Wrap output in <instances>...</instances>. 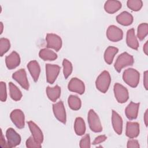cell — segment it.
I'll return each mask as SVG.
<instances>
[{
	"label": "cell",
	"mask_w": 148,
	"mask_h": 148,
	"mask_svg": "<svg viewBox=\"0 0 148 148\" xmlns=\"http://www.w3.org/2000/svg\"><path fill=\"white\" fill-rule=\"evenodd\" d=\"M68 103L69 108L74 110L80 109L82 106V102L80 99L76 95H71L68 99Z\"/></svg>",
	"instance_id": "cell-28"
},
{
	"label": "cell",
	"mask_w": 148,
	"mask_h": 148,
	"mask_svg": "<svg viewBox=\"0 0 148 148\" xmlns=\"http://www.w3.org/2000/svg\"><path fill=\"white\" fill-rule=\"evenodd\" d=\"M139 103H135L131 101L125 109L126 117L130 120L136 119L138 114Z\"/></svg>",
	"instance_id": "cell-16"
},
{
	"label": "cell",
	"mask_w": 148,
	"mask_h": 148,
	"mask_svg": "<svg viewBox=\"0 0 148 148\" xmlns=\"http://www.w3.org/2000/svg\"><path fill=\"white\" fill-rule=\"evenodd\" d=\"M12 77L25 90L29 89V83L27 77V73L24 69H20L12 75Z\"/></svg>",
	"instance_id": "cell-12"
},
{
	"label": "cell",
	"mask_w": 148,
	"mask_h": 148,
	"mask_svg": "<svg viewBox=\"0 0 148 148\" xmlns=\"http://www.w3.org/2000/svg\"><path fill=\"white\" fill-rule=\"evenodd\" d=\"M53 111L55 117L63 124L66 123V116L63 102L60 101L53 105Z\"/></svg>",
	"instance_id": "cell-10"
},
{
	"label": "cell",
	"mask_w": 148,
	"mask_h": 148,
	"mask_svg": "<svg viewBox=\"0 0 148 148\" xmlns=\"http://www.w3.org/2000/svg\"><path fill=\"white\" fill-rule=\"evenodd\" d=\"M134 60L132 56L127 52L120 54L117 58L114 65V68L117 72H120L121 69L126 66L132 65Z\"/></svg>",
	"instance_id": "cell-2"
},
{
	"label": "cell",
	"mask_w": 148,
	"mask_h": 148,
	"mask_svg": "<svg viewBox=\"0 0 148 148\" xmlns=\"http://www.w3.org/2000/svg\"><path fill=\"white\" fill-rule=\"evenodd\" d=\"M139 124L137 122L128 121L126 125L125 135L130 138H136L139 134Z\"/></svg>",
	"instance_id": "cell-17"
},
{
	"label": "cell",
	"mask_w": 148,
	"mask_h": 148,
	"mask_svg": "<svg viewBox=\"0 0 148 148\" xmlns=\"http://www.w3.org/2000/svg\"><path fill=\"white\" fill-rule=\"evenodd\" d=\"M26 147L28 148H33V147H37L40 148L42 147L40 143L37 142L33 136H29L28 139L26 140Z\"/></svg>",
	"instance_id": "cell-34"
},
{
	"label": "cell",
	"mask_w": 148,
	"mask_h": 148,
	"mask_svg": "<svg viewBox=\"0 0 148 148\" xmlns=\"http://www.w3.org/2000/svg\"><path fill=\"white\" fill-rule=\"evenodd\" d=\"M46 40L47 42V47L51 48L56 51H58L62 47L61 38L57 35L49 33L46 35Z\"/></svg>",
	"instance_id": "cell-7"
},
{
	"label": "cell",
	"mask_w": 148,
	"mask_h": 148,
	"mask_svg": "<svg viewBox=\"0 0 148 148\" xmlns=\"http://www.w3.org/2000/svg\"><path fill=\"white\" fill-rule=\"evenodd\" d=\"M148 34V24L146 23H141L138 27L137 37L140 40H142Z\"/></svg>",
	"instance_id": "cell-29"
},
{
	"label": "cell",
	"mask_w": 148,
	"mask_h": 148,
	"mask_svg": "<svg viewBox=\"0 0 148 148\" xmlns=\"http://www.w3.org/2000/svg\"><path fill=\"white\" fill-rule=\"evenodd\" d=\"M143 51L145 53V54L147 55L148 54V42L147 41H146V43H145L143 47Z\"/></svg>",
	"instance_id": "cell-41"
},
{
	"label": "cell",
	"mask_w": 148,
	"mask_h": 148,
	"mask_svg": "<svg viewBox=\"0 0 148 148\" xmlns=\"http://www.w3.org/2000/svg\"><path fill=\"white\" fill-rule=\"evenodd\" d=\"M10 117L13 123L18 128L21 129L25 125V116L23 112L18 109L13 110L10 114Z\"/></svg>",
	"instance_id": "cell-8"
},
{
	"label": "cell",
	"mask_w": 148,
	"mask_h": 148,
	"mask_svg": "<svg viewBox=\"0 0 148 148\" xmlns=\"http://www.w3.org/2000/svg\"><path fill=\"white\" fill-rule=\"evenodd\" d=\"M88 123L90 130L94 132H100L102 131V127L98 114L93 109H90L88 113Z\"/></svg>",
	"instance_id": "cell-4"
},
{
	"label": "cell",
	"mask_w": 148,
	"mask_h": 148,
	"mask_svg": "<svg viewBox=\"0 0 148 148\" xmlns=\"http://www.w3.org/2000/svg\"><path fill=\"white\" fill-rule=\"evenodd\" d=\"M118 51L119 49L117 47L113 46H109L105 50L104 53L105 61L108 64H111L113 62L115 55L118 53Z\"/></svg>",
	"instance_id": "cell-26"
},
{
	"label": "cell",
	"mask_w": 148,
	"mask_h": 148,
	"mask_svg": "<svg viewBox=\"0 0 148 148\" xmlns=\"http://www.w3.org/2000/svg\"><path fill=\"white\" fill-rule=\"evenodd\" d=\"M106 139H107V137L105 135H99V136H98L97 137H96L95 138V139L92 142V145H95L99 144V143L105 141Z\"/></svg>",
	"instance_id": "cell-37"
},
{
	"label": "cell",
	"mask_w": 148,
	"mask_h": 148,
	"mask_svg": "<svg viewBox=\"0 0 148 148\" xmlns=\"http://www.w3.org/2000/svg\"><path fill=\"white\" fill-rule=\"evenodd\" d=\"M144 121H145V124L146 126L147 127V124H148V110H147V109L146 110L145 114H144Z\"/></svg>",
	"instance_id": "cell-40"
},
{
	"label": "cell",
	"mask_w": 148,
	"mask_h": 148,
	"mask_svg": "<svg viewBox=\"0 0 148 148\" xmlns=\"http://www.w3.org/2000/svg\"><path fill=\"white\" fill-rule=\"evenodd\" d=\"M10 43L8 39L1 38L0 39V56L2 57L10 49Z\"/></svg>",
	"instance_id": "cell-31"
},
{
	"label": "cell",
	"mask_w": 148,
	"mask_h": 148,
	"mask_svg": "<svg viewBox=\"0 0 148 148\" xmlns=\"http://www.w3.org/2000/svg\"><path fill=\"white\" fill-rule=\"evenodd\" d=\"M114 94L117 102L123 103L127 102L129 98V94L128 90L120 83H116L114 85Z\"/></svg>",
	"instance_id": "cell-5"
},
{
	"label": "cell",
	"mask_w": 148,
	"mask_h": 148,
	"mask_svg": "<svg viewBox=\"0 0 148 148\" xmlns=\"http://www.w3.org/2000/svg\"><path fill=\"white\" fill-rule=\"evenodd\" d=\"M126 42L130 47L134 50H138L139 47V43L135 36V30L134 28H131L127 31Z\"/></svg>",
	"instance_id": "cell-20"
},
{
	"label": "cell",
	"mask_w": 148,
	"mask_h": 148,
	"mask_svg": "<svg viewBox=\"0 0 148 148\" xmlns=\"http://www.w3.org/2000/svg\"><path fill=\"white\" fill-rule=\"evenodd\" d=\"M134 20L133 16L128 12L124 11L117 16L116 21L121 25L128 26L131 25Z\"/></svg>",
	"instance_id": "cell-22"
},
{
	"label": "cell",
	"mask_w": 148,
	"mask_h": 148,
	"mask_svg": "<svg viewBox=\"0 0 148 148\" xmlns=\"http://www.w3.org/2000/svg\"><path fill=\"white\" fill-rule=\"evenodd\" d=\"M74 130L76 135L79 136L84 134L86 132V124L84 120L82 117H78L75 119Z\"/></svg>",
	"instance_id": "cell-25"
},
{
	"label": "cell",
	"mask_w": 148,
	"mask_h": 148,
	"mask_svg": "<svg viewBox=\"0 0 148 148\" xmlns=\"http://www.w3.org/2000/svg\"><path fill=\"white\" fill-rule=\"evenodd\" d=\"M63 73L65 79H67L72 73L73 66L72 63L66 59H64L62 61Z\"/></svg>",
	"instance_id": "cell-30"
},
{
	"label": "cell",
	"mask_w": 148,
	"mask_h": 148,
	"mask_svg": "<svg viewBox=\"0 0 148 148\" xmlns=\"http://www.w3.org/2000/svg\"><path fill=\"white\" fill-rule=\"evenodd\" d=\"M81 148H90L91 147L90 137L89 134H86L80 140L79 143Z\"/></svg>",
	"instance_id": "cell-33"
},
{
	"label": "cell",
	"mask_w": 148,
	"mask_h": 148,
	"mask_svg": "<svg viewBox=\"0 0 148 148\" xmlns=\"http://www.w3.org/2000/svg\"><path fill=\"white\" fill-rule=\"evenodd\" d=\"M112 123L114 131L118 135H121L123 131V120L121 117L113 110L112 114Z\"/></svg>",
	"instance_id": "cell-18"
},
{
	"label": "cell",
	"mask_w": 148,
	"mask_h": 148,
	"mask_svg": "<svg viewBox=\"0 0 148 148\" xmlns=\"http://www.w3.org/2000/svg\"><path fill=\"white\" fill-rule=\"evenodd\" d=\"M139 72L134 68H128L125 69L123 74L124 82L131 87L135 88L139 82Z\"/></svg>",
	"instance_id": "cell-1"
},
{
	"label": "cell",
	"mask_w": 148,
	"mask_h": 148,
	"mask_svg": "<svg viewBox=\"0 0 148 148\" xmlns=\"http://www.w3.org/2000/svg\"><path fill=\"white\" fill-rule=\"evenodd\" d=\"M5 63L9 69H13L17 67L20 64L19 54L15 51H12L5 58Z\"/></svg>",
	"instance_id": "cell-14"
},
{
	"label": "cell",
	"mask_w": 148,
	"mask_h": 148,
	"mask_svg": "<svg viewBox=\"0 0 148 148\" xmlns=\"http://www.w3.org/2000/svg\"><path fill=\"white\" fill-rule=\"evenodd\" d=\"M1 24V31H0V34H1L2 33V32H3V23H2V22H1L0 23Z\"/></svg>",
	"instance_id": "cell-42"
},
{
	"label": "cell",
	"mask_w": 148,
	"mask_h": 148,
	"mask_svg": "<svg viewBox=\"0 0 148 148\" xmlns=\"http://www.w3.org/2000/svg\"><path fill=\"white\" fill-rule=\"evenodd\" d=\"M68 90L72 92H76L79 94H83L85 91L84 83L76 77H73L69 81L68 85Z\"/></svg>",
	"instance_id": "cell-13"
},
{
	"label": "cell",
	"mask_w": 148,
	"mask_h": 148,
	"mask_svg": "<svg viewBox=\"0 0 148 148\" xmlns=\"http://www.w3.org/2000/svg\"><path fill=\"white\" fill-rule=\"evenodd\" d=\"M9 87L11 98L16 101H20L22 98V93L20 89L12 82L9 83Z\"/></svg>",
	"instance_id": "cell-27"
},
{
	"label": "cell",
	"mask_w": 148,
	"mask_h": 148,
	"mask_svg": "<svg viewBox=\"0 0 148 148\" xmlns=\"http://www.w3.org/2000/svg\"><path fill=\"white\" fill-rule=\"evenodd\" d=\"M27 124L35 140L40 144L42 143L43 141V134L40 128L32 121H27Z\"/></svg>",
	"instance_id": "cell-15"
},
{
	"label": "cell",
	"mask_w": 148,
	"mask_h": 148,
	"mask_svg": "<svg viewBox=\"0 0 148 148\" xmlns=\"http://www.w3.org/2000/svg\"><path fill=\"white\" fill-rule=\"evenodd\" d=\"M7 99L6 86L5 82H0V100L2 102H5Z\"/></svg>",
	"instance_id": "cell-35"
},
{
	"label": "cell",
	"mask_w": 148,
	"mask_h": 148,
	"mask_svg": "<svg viewBox=\"0 0 148 148\" xmlns=\"http://www.w3.org/2000/svg\"><path fill=\"white\" fill-rule=\"evenodd\" d=\"M60 66L57 65L46 64V80L47 83L51 84L54 83L60 73Z\"/></svg>",
	"instance_id": "cell-6"
},
{
	"label": "cell",
	"mask_w": 148,
	"mask_h": 148,
	"mask_svg": "<svg viewBox=\"0 0 148 148\" xmlns=\"http://www.w3.org/2000/svg\"><path fill=\"white\" fill-rule=\"evenodd\" d=\"M121 8V3L117 0H108L104 5L105 10L109 13L113 14Z\"/></svg>",
	"instance_id": "cell-21"
},
{
	"label": "cell",
	"mask_w": 148,
	"mask_h": 148,
	"mask_svg": "<svg viewBox=\"0 0 148 148\" xmlns=\"http://www.w3.org/2000/svg\"><path fill=\"white\" fill-rule=\"evenodd\" d=\"M27 68L34 82H36L40 72V68L39 63L36 60L31 61L27 64Z\"/></svg>",
	"instance_id": "cell-19"
},
{
	"label": "cell",
	"mask_w": 148,
	"mask_h": 148,
	"mask_svg": "<svg viewBox=\"0 0 148 148\" xmlns=\"http://www.w3.org/2000/svg\"><path fill=\"white\" fill-rule=\"evenodd\" d=\"M128 8L133 11H139L143 6V2L141 0H128L127 2Z\"/></svg>",
	"instance_id": "cell-32"
},
{
	"label": "cell",
	"mask_w": 148,
	"mask_h": 148,
	"mask_svg": "<svg viewBox=\"0 0 148 148\" xmlns=\"http://www.w3.org/2000/svg\"><path fill=\"white\" fill-rule=\"evenodd\" d=\"M1 147H9L8 143L6 142L4 136L2 133V131L1 130Z\"/></svg>",
	"instance_id": "cell-38"
},
{
	"label": "cell",
	"mask_w": 148,
	"mask_h": 148,
	"mask_svg": "<svg viewBox=\"0 0 148 148\" xmlns=\"http://www.w3.org/2000/svg\"><path fill=\"white\" fill-rule=\"evenodd\" d=\"M106 36L110 41L118 42L123 39V32L117 26L111 25L107 29Z\"/></svg>",
	"instance_id": "cell-11"
},
{
	"label": "cell",
	"mask_w": 148,
	"mask_h": 148,
	"mask_svg": "<svg viewBox=\"0 0 148 148\" xmlns=\"http://www.w3.org/2000/svg\"><path fill=\"white\" fill-rule=\"evenodd\" d=\"M127 147L128 148H139L140 146L137 140L131 138L127 142Z\"/></svg>",
	"instance_id": "cell-36"
},
{
	"label": "cell",
	"mask_w": 148,
	"mask_h": 148,
	"mask_svg": "<svg viewBox=\"0 0 148 148\" xmlns=\"http://www.w3.org/2000/svg\"><path fill=\"white\" fill-rule=\"evenodd\" d=\"M147 71H146L144 72V76H143V84H144V87L145 88L146 90L148 89V81H147V78H148V76H147Z\"/></svg>",
	"instance_id": "cell-39"
},
{
	"label": "cell",
	"mask_w": 148,
	"mask_h": 148,
	"mask_svg": "<svg viewBox=\"0 0 148 148\" xmlns=\"http://www.w3.org/2000/svg\"><path fill=\"white\" fill-rule=\"evenodd\" d=\"M111 77L109 72L103 71L97 78L95 86L102 93H105L110 86Z\"/></svg>",
	"instance_id": "cell-3"
},
{
	"label": "cell",
	"mask_w": 148,
	"mask_h": 148,
	"mask_svg": "<svg viewBox=\"0 0 148 148\" xmlns=\"http://www.w3.org/2000/svg\"><path fill=\"white\" fill-rule=\"evenodd\" d=\"M46 94L48 98L50 101L52 102H56L60 97L61 88L58 85H56L53 87L48 86L46 88Z\"/></svg>",
	"instance_id": "cell-23"
},
{
	"label": "cell",
	"mask_w": 148,
	"mask_h": 148,
	"mask_svg": "<svg viewBox=\"0 0 148 148\" xmlns=\"http://www.w3.org/2000/svg\"><path fill=\"white\" fill-rule=\"evenodd\" d=\"M7 143L9 147H14L21 143L20 135L12 128H9L6 131Z\"/></svg>",
	"instance_id": "cell-9"
},
{
	"label": "cell",
	"mask_w": 148,
	"mask_h": 148,
	"mask_svg": "<svg viewBox=\"0 0 148 148\" xmlns=\"http://www.w3.org/2000/svg\"><path fill=\"white\" fill-rule=\"evenodd\" d=\"M39 57L44 61H53L57 58V54L49 49H42L39 53Z\"/></svg>",
	"instance_id": "cell-24"
}]
</instances>
